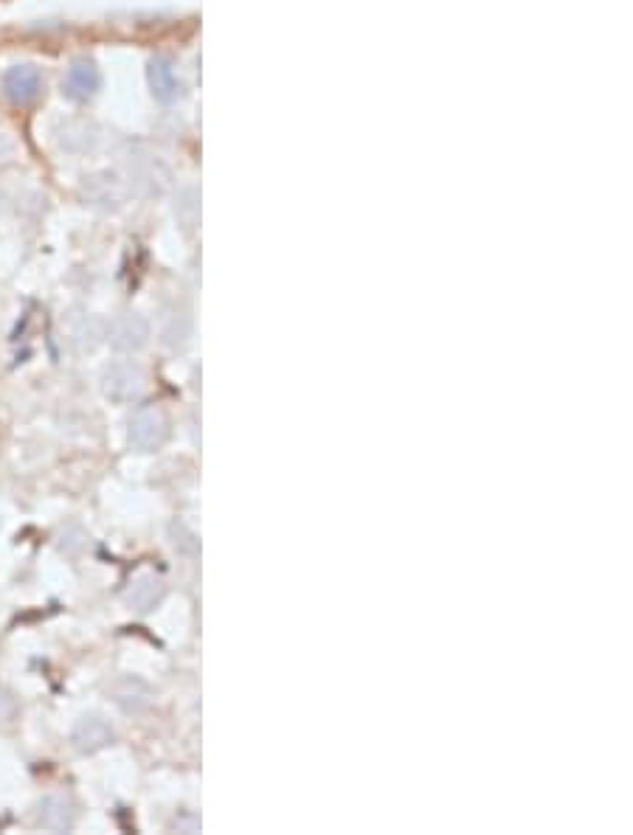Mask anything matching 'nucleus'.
Here are the masks:
<instances>
[{
	"label": "nucleus",
	"instance_id": "4",
	"mask_svg": "<svg viewBox=\"0 0 633 835\" xmlns=\"http://www.w3.org/2000/svg\"><path fill=\"white\" fill-rule=\"evenodd\" d=\"M34 821H37V827H43L48 833H68V830H74L76 824L74 802L65 799V796H46V799L37 802Z\"/></svg>",
	"mask_w": 633,
	"mask_h": 835
},
{
	"label": "nucleus",
	"instance_id": "1",
	"mask_svg": "<svg viewBox=\"0 0 633 835\" xmlns=\"http://www.w3.org/2000/svg\"><path fill=\"white\" fill-rule=\"evenodd\" d=\"M166 439H169V419L161 411L144 408L130 419V442L136 450L150 453V450L161 448Z\"/></svg>",
	"mask_w": 633,
	"mask_h": 835
},
{
	"label": "nucleus",
	"instance_id": "13",
	"mask_svg": "<svg viewBox=\"0 0 633 835\" xmlns=\"http://www.w3.org/2000/svg\"><path fill=\"white\" fill-rule=\"evenodd\" d=\"M17 715H20L17 698L9 692V689H3V686H0V729L12 726V723L17 720Z\"/></svg>",
	"mask_w": 633,
	"mask_h": 835
},
{
	"label": "nucleus",
	"instance_id": "7",
	"mask_svg": "<svg viewBox=\"0 0 633 835\" xmlns=\"http://www.w3.org/2000/svg\"><path fill=\"white\" fill-rule=\"evenodd\" d=\"M150 338V324L141 315H121L110 324V343L119 352H138Z\"/></svg>",
	"mask_w": 633,
	"mask_h": 835
},
{
	"label": "nucleus",
	"instance_id": "2",
	"mask_svg": "<svg viewBox=\"0 0 633 835\" xmlns=\"http://www.w3.org/2000/svg\"><path fill=\"white\" fill-rule=\"evenodd\" d=\"M110 695H113V701H116V706H119L121 712H127V715H141V712H147L152 706V698H155L150 684L136 678V675H121V678H116V681L110 684Z\"/></svg>",
	"mask_w": 633,
	"mask_h": 835
},
{
	"label": "nucleus",
	"instance_id": "5",
	"mask_svg": "<svg viewBox=\"0 0 633 835\" xmlns=\"http://www.w3.org/2000/svg\"><path fill=\"white\" fill-rule=\"evenodd\" d=\"M113 737H116L113 726L99 715H85L82 720H76L74 731H71V743L79 754H93L99 748L110 746Z\"/></svg>",
	"mask_w": 633,
	"mask_h": 835
},
{
	"label": "nucleus",
	"instance_id": "10",
	"mask_svg": "<svg viewBox=\"0 0 633 835\" xmlns=\"http://www.w3.org/2000/svg\"><path fill=\"white\" fill-rule=\"evenodd\" d=\"M161 599H164V582L158 580V577H141V580L133 582V588L127 591V602H130V608H136L138 613L152 611Z\"/></svg>",
	"mask_w": 633,
	"mask_h": 835
},
{
	"label": "nucleus",
	"instance_id": "12",
	"mask_svg": "<svg viewBox=\"0 0 633 835\" xmlns=\"http://www.w3.org/2000/svg\"><path fill=\"white\" fill-rule=\"evenodd\" d=\"M99 338H102V324H99L96 318H85L74 332V343L82 352H85V349H93V346L99 343Z\"/></svg>",
	"mask_w": 633,
	"mask_h": 835
},
{
	"label": "nucleus",
	"instance_id": "3",
	"mask_svg": "<svg viewBox=\"0 0 633 835\" xmlns=\"http://www.w3.org/2000/svg\"><path fill=\"white\" fill-rule=\"evenodd\" d=\"M102 386H105V394L110 400L127 403V400H136L141 394L144 377L133 363H110L105 369V377H102Z\"/></svg>",
	"mask_w": 633,
	"mask_h": 835
},
{
	"label": "nucleus",
	"instance_id": "11",
	"mask_svg": "<svg viewBox=\"0 0 633 835\" xmlns=\"http://www.w3.org/2000/svg\"><path fill=\"white\" fill-rule=\"evenodd\" d=\"M189 335H192V321H189V315H169V321H166L164 327V341L169 343V346H183Z\"/></svg>",
	"mask_w": 633,
	"mask_h": 835
},
{
	"label": "nucleus",
	"instance_id": "9",
	"mask_svg": "<svg viewBox=\"0 0 633 835\" xmlns=\"http://www.w3.org/2000/svg\"><path fill=\"white\" fill-rule=\"evenodd\" d=\"M147 76H150V88L158 102H172V99L178 96L181 82H178V76H175L172 65L166 60L155 57V60L150 62V68H147Z\"/></svg>",
	"mask_w": 633,
	"mask_h": 835
},
{
	"label": "nucleus",
	"instance_id": "14",
	"mask_svg": "<svg viewBox=\"0 0 633 835\" xmlns=\"http://www.w3.org/2000/svg\"><path fill=\"white\" fill-rule=\"evenodd\" d=\"M9 150H12V144H9V141H6V138L0 135V158H6V155H9Z\"/></svg>",
	"mask_w": 633,
	"mask_h": 835
},
{
	"label": "nucleus",
	"instance_id": "6",
	"mask_svg": "<svg viewBox=\"0 0 633 835\" xmlns=\"http://www.w3.org/2000/svg\"><path fill=\"white\" fill-rule=\"evenodd\" d=\"M40 90H43V79L37 74V68H31V65H15V68H9L6 76H3V93H6V99L20 107L31 105V102L40 96Z\"/></svg>",
	"mask_w": 633,
	"mask_h": 835
},
{
	"label": "nucleus",
	"instance_id": "8",
	"mask_svg": "<svg viewBox=\"0 0 633 835\" xmlns=\"http://www.w3.org/2000/svg\"><path fill=\"white\" fill-rule=\"evenodd\" d=\"M99 85H102V76H99V68L93 62H76L65 76V93L76 102H88L99 90Z\"/></svg>",
	"mask_w": 633,
	"mask_h": 835
}]
</instances>
